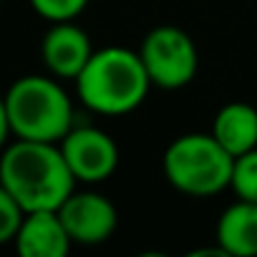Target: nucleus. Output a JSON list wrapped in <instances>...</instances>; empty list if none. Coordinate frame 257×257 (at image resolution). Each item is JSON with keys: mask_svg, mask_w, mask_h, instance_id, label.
<instances>
[{"mask_svg": "<svg viewBox=\"0 0 257 257\" xmlns=\"http://www.w3.org/2000/svg\"><path fill=\"white\" fill-rule=\"evenodd\" d=\"M0 184L26 212L58 209L76 189V177L53 142L16 139L0 152Z\"/></svg>", "mask_w": 257, "mask_h": 257, "instance_id": "f257e3e1", "label": "nucleus"}, {"mask_svg": "<svg viewBox=\"0 0 257 257\" xmlns=\"http://www.w3.org/2000/svg\"><path fill=\"white\" fill-rule=\"evenodd\" d=\"M152 88L149 73L139 51L106 46L91 53L83 71L76 76L81 103L103 116H123L139 108Z\"/></svg>", "mask_w": 257, "mask_h": 257, "instance_id": "f03ea898", "label": "nucleus"}, {"mask_svg": "<svg viewBox=\"0 0 257 257\" xmlns=\"http://www.w3.org/2000/svg\"><path fill=\"white\" fill-rule=\"evenodd\" d=\"M16 139L58 144L73 128V103L56 76H23L6 93Z\"/></svg>", "mask_w": 257, "mask_h": 257, "instance_id": "7ed1b4c3", "label": "nucleus"}, {"mask_svg": "<svg viewBox=\"0 0 257 257\" xmlns=\"http://www.w3.org/2000/svg\"><path fill=\"white\" fill-rule=\"evenodd\" d=\"M234 157L209 134L177 137L162 159L167 182L189 197H212L229 187Z\"/></svg>", "mask_w": 257, "mask_h": 257, "instance_id": "20e7f679", "label": "nucleus"}, {"mask_svg": "<svg viewBox=\"0 0 257 257\" xmlns=\"http://www.w3.org/2000/svg\"><path fill=\"white\" fill-rule=\"evenodd\" d=\"M142 63L149 73L152 86L174 91L194 81L199 71V51L192 36L177 26L152 28L139 48Z\"/></svg>", "mask_w": 257, "mask_h": 257, "instance_id": "39448f33", "label": "nucleus"}, {"mask_svg": "<svg viewBox=\"0 0 257 257\" xmlns=\"http://www.w3.org/2000/svg\"><path fill=\"white\" fill-rule=\"evenodd\" d=\"M68 169L76 182L98 184L106 182L118 167V147L116 142L96 126H76L58 142Z\"/></svg>", "mask_w": 257, "mask_h": 257, "instance_id": "423d86ee", "label": "nucleus"}, {"mask_svg": "<svg viewBox=\"0 0 257 257\" xmlns=\"http://www.w3.org/2000/svg\"><path fill=\"white\" fill-rule=\"evenodd\" d=\"M71 242L93 247L106 242L118 224V212L113 202L98 192H71V197L56 209Z\"/></svg>", "mask_w": 257, "mask_h": 257, "instance_id": "0eeeda50", "label": "nucleus"}, {"mask_svg": "<svg viewBox=\"0 0 257 257\" xmlns=\"http://www.w3.org/2000/svg\"><path fill=\"white\" fill-rule=\"evenodd\" d=\"M93 53V46L83 28H78L73 21L53 23L51 31L43 36L41 56L51 76L56 78H73L83 71Z\"/></svg>", "mask_w": 257, "mask_h": 257, "instance_id": "6e6552de", "label": "nucleus"}, {"mask_svg": "<svg viewBox=\"0 0 257 257\" xmlns=\"http://www.w3.org/2000/svg\"><path fill=\"white\" fill-rule=\"evenodd\" d=\"M13 244L23 257H66L73 242L56 209H38L26 212Z\"/></svg>", "mask_w": 257, "mask_h": 257, "instance_id": "1a4fd4ad", "label": "nucleus"}, {"mask_svg": "<svg viewBox=\"0 0 257 257\" xmlns=\"http://www.w3.org/2000/svg\"><path fill=\"white\" fill-rule=\"evenodd\" d=\"M217 247L232 257H254L257 254V202L237 199L229 204L214 227Z\"/></svg>", "mask_w": 257, "mask_h": 257, "instance_id": "9d476101", "label": "nucleus"}, {"mask_svg": "<svg viewBox=\"0 0 257 257\" xmlns=\"http://www.w3.org/2000/svg\"><path fill=\"white\" fill-rule=\"evenodd\" d=\"M212 137L232 157H242V154L257 149V108L244 101L224 103L214 113Z\"/></svg>", "mask_w": 257, "mask_h": 257, "instance_id": "9b49d317", "label": "nucleus"}, {"mask_svg": "<svg viewBox=\"0 0 257 257\" xmlns=\"http://www.w3.org/2000/svg\"><path fill=\"white\" fill-rule=\"evenodd\" d=\"M229 189L237 194V199L257 202V149L242 157H234Z\"/></svg>", "mask_w": 257, "mask_h": 257, "instance_id": "f8f14e48", "label": "nucleus"}, {"mask_svg": "<svg viewBox=\"0 0 257 257\" xmlns=\"http://www.w3.org/2000/svg\"><path fill=\"white\" fill-rule=\"evenodd\" d=\"M26 217V209L18 204V199L0 184V244H8L16 239L18 227Z\"/></svg>", "mask_w": 257, "mask_h": 257, "instance_id": "ddd939ff", "label": "nucleus"}, {"mask_svg": "<svg viewBox=\"0 0 257 257\" xmlns=\"http://www.w3.org/2000/svg\"><path fill=\"white\" fill-rule=\"evenodd\" d=\"M31 6L41 18L61 23V21H76L88 6V0H31Z\"/></svg>", "mask_w": 257, "mask_h": 257, "instance_id": "4468645a", "label": "nucleus"}, {"mask_svg": "<svg viewBox=\"0 0 257 257\" xmlns=\"http://www.w3.org/2000/svg\"><path fill=\"white\" fill-rule=\"evenodd\" d=\"M11 121H8V108H6V96H0V152L6 149L8 137H11Z\"/></svg>", "mask_w": 257, "mask_h": 257, "instance_id": "2eb2a0df", "label": "nucleus"}]
</instances>
